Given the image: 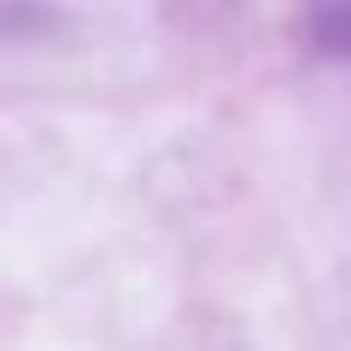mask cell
Instances as JSON below:
<instances>
[{
  "instance_id": "obj_1",
  "label": "cell",
  "mask_w": 351,
  "mask_h": 351,
  "mask_svg": "<svg viewBox=\"0 0 351 351\" xmlns=\"http://www.w3.org/2000/svg\"><path fill=\"white\" fill-rule=\"evenodd\" d=\"M304 24H311L316 47L351 59V0H304Z\"/></svg>"
}]
</instances>
